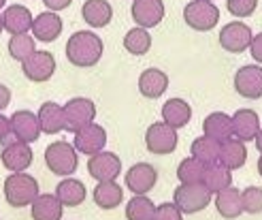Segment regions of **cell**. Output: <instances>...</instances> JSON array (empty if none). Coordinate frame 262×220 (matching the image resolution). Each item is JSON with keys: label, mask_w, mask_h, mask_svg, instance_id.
<instances>
[{"label": "cell", "mask_w": 262, "mask_h": 220, "mask_svg": "<svg viewBox=\"0 0 262 220\" xmlns=\"http://www.w3.org/2000/svg\"><path fill=\"white\" fill-rule=\"evenodd\" d=\"M38 126H41V133L45 135H56L60 131H64V111L58 103H43L41 109H38Z\"/></svg>", "instance_id": "obj_22"}, {"label": "cell", "mask_w": 262, "mask_h": 220, "mask_svg": "<svg viewBox=\"0 0 262 220\" xmlns=\"http://www.w3.org/2000/svg\"><path fill=\"white\" fill-rule=\"evenodd\" d=\"M177 128L168 126L166 122H156L147 128L145 133V146L151 154H156V156H162V154H171L175 152L177 148Z\"/></svg>", "instance_id": "obj_7"}, {"label": "cell", "mask_w": 262, "mask_h": 220, "mask_svg": "<svg viewBox=\"0 0 262 220\" xmlns=\"http://www.w3.org/2000/svg\"><path fill=\"white\" fill-rule=\"evenodd\" d=\"M9 137H11V118L0 115V144H5Z\"/></svg>", "instance_id": "obj_40"}, {"label": "cell", "mask_w": 262, "mask_h": 220, "mask_svg": "<svg viewBox=\"0 0 262 220\" xmlns=\"http://www.w3.org/2000/svg\"><path fill=\"white\" fill-rule=\"evenodd\" d=\"M168 77L160 69H145L139 77V92L145 98H158L166 92Z\"/></svg>", "instance_id": "obj_20"}, {"label": "cell", "mask_w": 262, "mask_h": 220, "mask_svg": "<svg viewBox=\"0 0 262 220\" xmlns=\"http://www.w3.org/2000/svg\"><path fill=\"white\" fill-rule=\"evenodd\" d=\"M36 47H34V36H30L28 32L24 34H13L11 41H9V54L13 60H19L24 62L30 54H34Z\"/></svg>", "instance_id": "obj_35"}, {"label": "cell", "mask_w": 262, "mask_h": 220, "mask_svg": "<svg viewBox=\"0 0 262 220\" xmlns=\"http://www.w3.org/2000/svg\"><path fill=\"white\" fill-rule=\"evenodd\" d=\"M156 205L145 195H135L126 203V218L128 220H154Z\"/></svg>", "instance_id": "obj_33"}, {"label": "cell", "mask_w": 262, "mask_h": 220, "mask_svg": "<svg viewBox=\"0 0 262 220\" xmlns=\"http://www.w3.org/2000/svg\"><path fill=\"white\" fill-rule=\"evenodd\" d=\"M124 201V188L113 182H98L94 188V203L102 210H115Z\"/></svg>", "instance_id": "obj_29"}, {"label": "cell", "mask_w": 262, "mask_h": 220, "mask_svg": "<svg viewBox=\"0 0 262 220\" xmlns=\"http://www.w3.org/2000/svg\"><path fill=\"white\" fill-rule=\"evenodd\" d=\"M258 173H260V177H262V154H260V158H258Z\"/></svg>", "instance_id": "obj_44"}, {"label": "cell", "mask_w": 262, "mask_h": 220, "mask_svg": "<svg viewBox=\"0 0 262 220\" xmlns=\"http://www.w3.org/2000/svg\"><path fill=\"white\" fill-rule=\"evenodd\" d=\"M124 47L128 54H133V56H145L151 47V36L147 32V28L137 26V28L128 30L124 36Z\"/></svg>", "instance_id": "obj_32"}, {"label": "cell", "mask_w": 262, "mask_h": 220, "mask_svg": "<svg viewBox=\"0 0 262 220\" xmlns=\"http://www.w3.org/2000/svg\"><path fill=\"white\" fill-rule=\"evenodd\" d=\"M5 3H7V0H0V9H3V7H5Z\"/></svg>", "instance_id": "obj_46"}, {"label": "cell", "mask_w": 262, "mask_h": 220, "mask_svg": "<svg viewBox=\"0 0 262 220\" xmlns=\"http://www.w3.org/2000/svg\"><path fill=\"white\" fill-rule=\"evenodd\" d=\"M260 131V118L254 109H239L232 115V135L245 141H254Z\"/></svg>", "instance_id": "obj_18"}, {"label": "cell", "mask_w": 262, "mask_h": 220, "mask_svg": "<svg viewBox=\"0 0 262 220\" xmlns=\"http://www.w3.org/2000/svg\"><path fill=\"white\" fill-rule=\"evenodd\" d=\"M102 51L104 47L100 36L90 30L75 32L67 41V58L73 67H79V69H90L98 64V60L102 58Z\"/></svg>", "instance_id": "obj_1"}, {"label": "cell", "mask_w": 262, "mask_h": 220, "mask_svg": "<svg viewBox=\"0 0 262 220\" xmlns=\"http://www.w3.org/2000/svg\"><path fill=\"white\" fill-rule=\"evenodd\" d=\"M11 133L15 135L17 141L24 144H34L41 135V126H38V118L28 111V109H19L11 115Z\"/></svg>", "instance_id": "obj_15"}, {"label": "cell", "mask_w": 262, "mask_h": 220, "mask_svg": "<svg viewBox=\"0 0 262 220\" xmlns=\"http://www.w3.org/2000/svg\"><path fill=\"white\" fill-rule=\"evenodd\" d=\"M220 141L211 139V137H199L192 141V158L201 161L203 165H213L220 161Z\"/></svg>", "instance_id": "obj_30"}, {"label": "cell", "mask_w": 262, "mask_h": 220, "mask_svg": "<svg viewBox=\"0 0 262 220\" xmlns=\"http://www.w3.org/2000/svg\"><path fill=\"white\" fill-rule=\"evenodd\" d=\"M43 3H45L47 9H51L56 13V11H62V9H69L73 0H43Z\"/></svg>", "instance_id": "obj_41"}, {"label": "cell", "mask_w": 262, "mask_h": 220, "mask_svg": "<svg viewBox=\"0 0 262 220\" xmlns=\"http://www.w3.org/2000/svg\"><path fill=\"white\" fill-rule=\"evenodd\" d=\"M64 111V131L69 133H77L81 131L83 126L92 124L96 118V105L90 98H71L67 105L62 107Z\"/></svg>", "instance_id": "obj_5"}, {"label": "cell", "mask_w": 262, "mask_h": 220, "mask_svg": "<svg viewBox=\"0 0 262 220\" xmlns=\"http://www.w3.org/2000/svg\"><path fill=\"white\" fill-rule=\"evenodd\" d=\"M209 201H211V192L209 188L201 182V184H181L175 188V208L181 214H196L203 212Z\"/></svg>", "instance_id": "obj_4"}, {"label": "cell", "mask_w": 262, "mask_h": 220, "mask_svg": "<svg viewBox=\"0 0 262 220\" xmlns=\"http://www.w3.org/2000/svg\"><path fill=\"white\" fill-rule=\"evenodd\" d=\"M183 19L190 28L199 30V32H207L215 28V24L220 22V11L213 3H203V0H192L190 5H186L183 9Z\"/></svg>", "instance_id": "obj_6"}, {"label": "cell", "mask_w": 262, "mask_h": 220, "mask_svg": "<svg viewBox=\"0 0 262 220\" xmlns=\"http://www.w3.org/2000/svg\"><path fill=\"white\" fill-rule=\"evenodd\" d=\"M21 71L30 82L43 84L56 73V58L51 51H34L21 62Z\"/></svg>", "instance_id": "obj_8"}, {"label": "cell", "mask_w": 262, "mask_h": 220, "mask_svg": "<svg viewBox=\"0 0 262 220\" xmlns=\"http://www.w3.org/2000/svg\"><path fill=\"white\" fill-rule=\"evenodd\" d=\"M104 144H107V131L100 124H88L81 131L75 133V141L73 146L79 154H88V156H94V154L102 152Z\"/></svg>", "instance_id": "obj_12"}, {"label": "cell", "mask_w": 262, "mask_h": 220, "mask_svg": "<svg viewBox=\"0 0 262 220\" xmlns=\"http://www.w3.org/2000/svg\"><path fill=\"white\" fill-rule=\"evenodd\" d=\"M203 133H205V137H211V139L220 141V144H224L230 137H234L232 135V118L222 111L209 113L203 122Z\"/></svg>", "instance_id": "obj_21"}, {"label": "cell", "mask_w": 262, "mask_h": 220, "mask_svg": "<svg viewBox=\"0 0 262 220\" xmlns=\"http://www.w3.org/2000/svg\"><path fill=\"white\" fill-rule=\"evenodd\" d=\"M9 103H11V90L5 84H0V111H3Z\"/></svg>", "instance_id": "obj_42"}, {"label": "cell", "mask_w": 262, "mask_h": 220, "mask_svg": "<svg viewBox=\"0 0 262 220\" xmlns=\"http://www.w3.org/2000/svg\"><path fill=\"white\" fill-rule=\"evenodd\" d=\"M205 167L201 161L196 158H186L181 161L179 167H177V177L181 184H201L203 182V175H205Z\"/></svg>", "instance_id": "obj_34"}, {"label": "cell", "mask_w": 262, "mask_h": 220, "mask_svg": "<svg viewBox=\"0 0 262 220\" xmlns=\"http://www.w3.org/2000/svg\"><path fill=\"white\" fill-rule=\"evenodd\" d=\"M5 199L11 208H26L38 197V182L28 173H11L5 179Z\"/></svg>", "instance_id": "obj_2"}, {"label": "cell", "mask_w": 262, "mask_h": 220, "mask_svg": "<svg viewBox=\"0 0 262 220\" xmlns=\"http://www.w3.org/2000/svg\"><path fill=\"white\" fill-rule=\"evenodd\" d=\"M241 205L247 214H260L262 212V188L250 186L241 192Z\"/></svg>", "instance_id": "obj_36"}, {"label": "cell", "mask_w": 262, "mask_h": 220, "mask_svg": "<svg viewBox=\"0 0 262 220\" xmlns=\"http://www.w3.org/2000/svg\"><path fill=\"white\" fill-rule=\"evenodd\" d=\"M45 165L54 175H73L79 165V154L69 141H56L45 150Z\"/></svg>", "instance_id": "obj_3"}, {"label": "cell", "mask_w": 262, "mask_h": 220, "mask_svg": "<svg viewBox=\"0 0 262 220\" xmlns=\"http://www.w3.org/2000/svg\"><path fill=\"white\" fill-rule=\"evenodd\" d=\"M3 30H5V24H3V15H0V34H3Z\"/></svg>", "instance_id": "obj_45"}, {"label": "cell", "mask_w": 262, "mask_h": 220, "mask_svg": "<svg viewBox=\"0 0 262 220\" xmlns=\"http://www.w3.org/2000/svg\"><path fill=\"white\" fill-rule=\"evenodd\" d=\"M256 148H258V152L262 154V128H260V131H258V135H256Z\"/></svg>", "instance_id": "obj_43"}, {"label": "cell", "mask_w": 262, "mask_h": 220, "mask_svg": "<svg viewBox=\"0 0 262 220\" xmlns=\"http://www.w3.org/2000/svg\"><path fill=\"white\" fill-rule=\"evenodd\" d=\"M32 220H62L64 205L56 195H38L32 203Z\"/></svg>", "instance_id": "obj_25"}, {"label": "cell", "mask_w": 262, "mask_h": 220, "mask_svg": "<svg viewBox=\"0 0 262 220\" xmlns=\"http://www.w3.org/2000/svg\"><path fill=\"white\" fill-rule=\"evenodd\" d=\"M215 208L220 212L222 218H239L243 212V205H241V190L237 188H222L220 192H215Z\"/></svg>", "instance_id": "obj_27"}, {"label": "cell", "mask_w": 262, "mask_h": 220, "mask_svg": "<svg viewBox=\"0 0 262 220\" xmlns=\"http://www.w3.org/2000/svg\"><path fill=\"white\" fill-rule=\"evenodd\" d=\"M56 197L60 199L62 205H69V208H77V205H81L88 197V190L83 186V182L75 177H67L62 179V182L56 186Z\"/></svg>", "instance_id": "obj_26"}, {"label": "cell", "mask_w": 262, "mask_h": 220, "mask_svg": "<svg viewBox=\"0 0 262 220\" xmlns=\"http://www.w3.org/2000/svg\"><path fill=\"white\" fill-rule=\"evenodd\" d=\"M247 161V150L241 139H228L220 146V165H224L226 169H241Z\"/></svg>", "instance_id": "obj_24"}, {"label": "cell", "mask_w": 262, "mask_h": 220, "mask_svg": "<svg viewBox=\"0 0 262 220\" xmlns=\"http://www.w3.org/2000/svg\"><path fill=\"white\" fill-rule=\"evenodd\" d=\"M203 3H211V0H203Z\"/></svg>", "instance_id": "obj_47"}, {"label": "cell", "mask_w": 262, "mask_h": 220, "mask_svg": "<svg viewBox=\"0 0 262 220\" xmlns=\"http://www.w3.org/2000/svg\"><path fill=\"white\" fill-rule=\"evenodd\" d=\"M88 173L96 182H113L122 173V161L113 152H98L88 161Z\"/></svg>", "instance_id": "obj_9"}, {"label": "cell", "mask_w": 262, "mask_h": 220, "mask_svg": "<svg viewBox=\"0 0 262 220\" xmlns=\"http://www.w3.org/2000/svg\"><path fill=\"white\" fill-rule=\"evenodd\" d=\"M130 13L141 28H154L164 19V3L162 0H135Z\"/></svg>", "instance_id": "obj_16"}, {"label": "cell", "mask_w": 262, "mask_h": 220, "mask_svg": "<svg viewBox=\"0 0 262 220\" xmlns=\"http://www.w3.org/2000/svg\"><path fill=\"white\" fill-rule=\"evenodd\" d=\"M32 158H34V154H32L30 146L24 144V141H17V139L5 141V148L0 152V161H3L5 169L13 171V173L26 171L32 165Z\"/></svg>", "instance_id": "obj_10"}, {"label": "cell", "mask_w": 262, "mask_h": 220, "mask_svg": "<svg viewBox=\"0 0 262 220\" xmlns=\"http://www.w3.org/2000/svg\"><path fill=\"white\" fill-rule=\"evenodd\" d=\"M32 13L21 5H11L3 13V24L9 34H24L32 28Z\"/></svg>", "instance_id": "obj_19"}, {"label": "cell", "mask_w": 262, "mask_h": 220, "mask_svg": "<svg viewBox=\"0 0 262 220\" xmlns=\"http://www.w3.org/2000/svg\"><path fill=\"white\" fill-rule=\"evenodd\" d=\"M252 30L243 22H230L220 30V45L230 54H241L252 43Z\"/></svg>", "instance_id": "obj_11"}, {"label": "cell", "mask_w": 262, "mask_h": 220, "mask_svg": "<svg viewBox=\"0 0 262 220\" xmlns=\"http://www.w3.org/2000/svg\"><path fill=\"white\" fill-rule=\"evenodd\" d=\"M234 90L243 98H260L262 96V69L258 64H245L234 75Z\"/></svg>", "instance_id": "obj_13"}, {"label": "cell", "mask_w": 262, "mask_h": 220, "mask_svg": "<svg viewBox=\"0 0 262 220\" xmlns=\"http://www.w3.org/2000/svg\"><path fill=\"white\" fill-rule=\"evenodd\" d=\"M81 17L92 28H104L113 17V9L107 0H85L81 7Z\"/></svg>", "instance_id": "obj_23"}, {"label": "cell", "mask_w": 262, "mask_h": 220, "mask_svg": "<svg viewBox=\"0 0 262 220\" xmlns=\"http://www.w3.org/2000/svg\"><path fill=\"white\" fill-rule=\"evenodd\" d=\"M190 118H192V107L183 98H171V101L164 103V107H162V120L168 126L181 128V126H186L190 122Z\"/></svg>", "instance_id": "obj_28"}, {"label": "cell", "mask_w": 262, "mask_h": 220, "mask_svg": "<svg viewBox=\"0 0 262 220\" xmlns=\"http://www.w3.org/2000/svg\"><path fill=\"white\" fill-rule=\"evenodd\" d=\"M158 182V171L149 163H137L126 171V188L135 195H145Z\"/></svg>", "instance_id": "obj_14"}, {"label": "cell", "mask_w": 262, "mask_h": 220, "mask_svg": "<svg viewBox=\"0 0 262 220\" xmlns=\"http://www.w3.org/2000/svg\"><path fill=\"white\" fill-rule=\"evenodd\" d=\"M154 220H183L181 212L175 208V203H162L156 208Z\"/></svg>", "instance_id": "obj_38"}, {"label": "cell", "mask_w": 262, "mask_h": 220, "mask_svg": "<svg viewBox=\"0 0 262 220\" xmlns=\"http://www.w3.org/2000/svg\"><path fill=\"white\" fill-rule=\"evenodd\" d=\"M232 182L230 169H226L224 165H207L205 167V175H203V184L209 188V192H220L222 188H228Z\"/></svg>", "instance_id": "obj_31"}, {"label": "cell", "mask_w": 262, "mask_h": 220, "mask_svg": "<svg viewBox=\"0 0 262 220\" xmlns=\"http://www.w3.org/2000/svg\"><path fill=\"white\" fill-rule=\"evenodd\" d=\"M226 7L234 17H250L258 7V0H226Z\"/></svg>", "instance_id": "obj_37"}, {"label": "cell", "mask_w": 262, "mask_h": 220, "mask_svg": "<svg viewBox=\"0 0 262 220\" xmlns=\"http://www.w3.org/2000/svg\"><path fill=\"white\" fill-rule=\"evenodd\" d=\"M32 34L34 38L43 43H51L62 34V17H58V13L54 11H45L38 13V15L32 19Z\"/></svg>", "instance_id": "obj_17"}, {"label": "cell", "mask_w": 262, "mask_h": 220, "mask_svg": "<svg viewBox=\"0 0 262 220\" xmlns=\"http://www.w3.org/2000/svg\"><path fill=\"white\" fill-rule=\"evenodd\" d=\"M250 51H252V58H254L256 62H260V64H262V32H260V34H256V36H252Z\"/></svg>", "instance_id": "obj_39"}]
</instances>
